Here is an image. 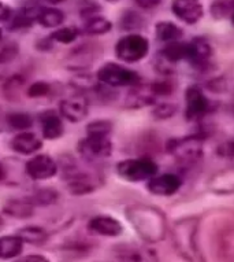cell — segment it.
<instances>
[{
  "instance_id": "obj_1",
  "label": "cell",
  "mask_w": 234,
  "mask_h": 262,
  "mask_svg": "<svg viewBox=\"0 0 234 262\" xmlns=\"http://www.w3.org/2000/svg\"><path fill=\"white\" fill-rule=\"evenodd\" d=\"M125 215L143 241L156 243L163 241L166 236V217L158 207L148 205H133L126 209Z\"/></svg>"
},
{
  "instance_id": "obj_2",
  "label": "cell",
  "mask_w": 234,
  "mask_h": 262,
  "mask_svg": "<svg viewBox=\"0 0 234 262\" xmlns=\"http://www.w3.org/2000/svg\"><path fill=\"white\" fill-rule=\"evenodd\" d=\"M199 220L182 219L175 221L171 227V239L175 251L186 262H203L199 243Z\"/></svg>"
},
{
  "instance_id": "obj_3",
  "label": "cell",
  "mask_w": 234,
  "mask_h": 262,
  "mask_svg": "<svg viewBox=\"0 0 234 262\" xmlns=\"http://www.w3.org/2000/svg\"><path fill=\"white\" fill-rule=\"evenodd\" d=\"M167 152L181 166H195L204 152V135H191L167 142Z\"/></svg>"
},
{
  "instance_id": "obj_4",
  "label": "cell",
  "mask_w": 234,
  "mask_h": 262,
  "mask_svg": "<svg viewBox=\"0 0 234 262\" xmlns=\"http://www.w3.org/2000/svg\"><path fill=\"white\" fill-rule=\"evenodd\" d=\"M96 78L102 85L108 88H132L141 82L140 74L136 70L129 69L116 62H107L103 64L96 73Z\"/></svg>"
},
{
  "instance_id": "obj_5",
  "label": "cell",
  "mask_w": 234,
  "mask_h": 262,
  "mask_svg": "<svg viewBox=\"0 0 234 262\" xmlns=\"http://www.w3.org/2000/svg\"><path fill=\"white\" fill-rule=\"evenodd\" d=\"M159 173L158 163L148 157L128 158L116 163V174L129 183L148 181Z\"/></svg>"
},
{
  "instance_id": "obj_6",
  "label": "cell",
  "mask_w": 234,
  "mask_h": 262,
  "mask_svg": "<svg viewBox=\"0 0 234 262\" xmlns=\"http://www.w3.org/2000/svg\"><path fill=\"white\" fill-rule=\"evenodd\" d=\"M115 55L124 63H137L148 55L149 40L140 33H128L115 44Z\"/></svg>"
},
{
  "instance_id": "obj_7",
  "label": "cell",
  "mask_w": 234,
  "mask_h": 262,
  "mask_svg": "<svg viewBox=\"0 0 234 262\" xmlns=\"http://www.w3.org/2000/svg\"><path fill=\"white\" fill-rule=\"evenodd\" d=\"M77 150L86 162H96L108 158L112 152V142L110 135L86 134L78 143Z\"/></svg>"
},
{
  "instance_id": "obj_8",
  "label": "cell",
  "mask_w": 234,
  "mask_h": 262,
  "mask_svg": "<svg viewBox=\"0 0 234 262\" xmlns=\"http://www.w3.org/2000/svg\"><path fill=\"white\" fill-rule=\"evenodd\" d=\"M213 110V103L204 91L197 85H189L185 91V118L189 122L203 121Z\"/></svg>"
},
{
  "instance_id": "obj_9",
  "label": "cell",
  "mask_w": 234,
  "mask_h": 262,
  "mask_svg": "<svg viewBox=\"0 0 234 262\" xmlns=\"http://www.w3.org/2000/svg\"><path fill=\"white\" fill-rule=\"evenodd\" d=\"M213 47L205 37L197 36L186 43L188 63L197 72H205L213 64Z\"/></svg>"
},
{
  "instance_id": "obj_10",
  "label": "cell",
  "mask_w": 234,
  "mask_h": 262,
  "mask_svg": "<svg viewBox=\"0 0 234 262\" xmlns=\"http://www.w3.org/2000/svg\"><path fill=\"white\" fill-rule=\"evenodd\" d=\"M59 170L58 163L47 154L33 155L25 163V173L34 181H45L56 176Z\"/></svg>"
},
{
  "instance_id": "obj_11",
  "label": "cell",
  "mask_w": 234,
  "mask_h": 262,
  "mask_svg": "<svg viewBox=\"0 0 234 262\" xmlns=\"http://www.w3.org/2000/svg\"><path fill=\"white\" fill-rule=\"evenodd\" d=\"M182 187V179L177 173H158L147 181V189L156 196H173Z\"/></svg>"
},
{
  "instance_id": "obj_12",
  "label": "cell",
  "mask_w": 234,
  "mask_h": 262,
  "mask_svg": "<svg viewBox=\"0 0 234 262\" xmlns=\"http://www.w3.org/2000/svg\"><path fill=\"white\" fill-rule=\"evenodd\" d=\"M171 13L188 25H196L204 15L200 0H171Z\"/></svg>"
},
{
  "instance_id": "obj_13",
  "label": "cell",
  "mask_w": 234,
  "mask_h": 262,
  "mask_svg": "<svg viewBox=\"0 0 234 262\" xmlns=\"http://www.w3.org/2000/svg\"><path fill=\"white\" fill-rule=\"evenodd\" d=\"M88 229L90 233L104 237H116L124 233V225L121 224L120 220L107 214L92 217L88 223Z\"/></svg>"
},
{
  "instance_id": "obj_14",
  "label": "cell",
  "mask_w": 234,
  "mask_h": 262,
  "mask_svg": "<svg viewBox=\"0 0 234 262\" xmlns=\"http://www.w3.org/2000/svg\"><path fill=\"white\" fill-rule=\"evenodd\" d=\"M89 114V106L84 98H68L59 103V116L63 120L77 124L81 122Z\"/></svg>"
},
{
  "instance_id": "obj_15",
  "label": "cell",
  "mask_w": 234,
  "mask_h": 262,
  "mask_svg": "<svg viewBox=\"0 0 234 262\" xmlns=\"http://www.w3.org/2000/svg\"><path fill=\"white\" fill-rule=\"evenodd\" d=\"M41 147H43V140L38 138L37 135L29 132V130L18 132L11 139V148L17 154L33 155L41 150Z\"/></svg>"
},
{
  "instance_id": "obj_16",
  "label": "cell",
  "mask_w": 234,
  "mask_h": 262,
  "mask_svg": "<svg viewBox=\"0 0 234 262\" xmlns=\"http://www.w3.org/2000/svg\"><path fill=\"white\" fill-rule=\"evenodd\" d=\"M40 124H41V135L45 140H56L63 136V118L54 110L43 113L40 116Z\"/></svg>"
},
{
  "instance_id": "obj_17",
  "label": "cell",
  "mask_w": 234,
  "mask_h": 262,
  "mask_svg": "<svg viewBox=\"0 0 234 262\" xmlns=\"http://www.w3.org/2000/svg\"><path fill=\"white\" fill-rule=\"evenodd\" d=\"M99 187L98 180L90 174L86 173H74L70 174L67 179V189L68 192L76 196H82V195H88V193L93 192L95 189Z\"/></svg>"
},
{
  "instance_id": "obj_18",
  "label": "cell",
  "mask_w": 234,
  "mask_h": 262,
  "mask_svg": "<svg viewBox=\"0 0 234 262\" xmlns=\"http://www.w3.org/2000/svg\"><path fill=\"white\" fill-rule=\"evenodd\" d=\"M156 96L152 94V91L149 86H143L141 82L138 85L132 86V90L129 92L126 98L125 106L129 108H141L147 106H153L156 104Z\"/></svg>"
},
{
  "instance_id": "obj_19",
  "label": "cell",
  "mask_w": 234,
  "mask_h": 262,
  "mask_svg": "<svg viewBox=\"0 0 234 262\" xmlns=\"http://www.w3.org/2000/svg\"><path fill=\"white\" fill-rule=\"evenodd\" d=\"M34 207L29 198H13L3 205V213L13 219L25 220L34 214Z\"/></svg>"
},
{
  "instance_id": "obj_20",
  "label": "cell",
  "mask_w": 234,
  "mask_h": 262,
  "mask_svg": "<svg viewBox=\"0 0 234 262\" xmlns=\"http://www.w3.org/2000/svg\"><path fill=\"white\" fill-rule=\"evenodd\" d=\"M185 58H186V43H182L181 40L165 44V47L158 52V59L170 68H174L173 64L178 63Z\"/></svg>"
},
{
  "instance_id": "obj_21",
  "label": "cell",
  "mask_w": 234,
  "mask_h": 262,
  "mask_svg": "<svg viewBox=\"0 0 234 262\" xmlns=\"http://www.w3.org/2000/svg\"><path fill=\"white\" fill-rule=\"evenodd\" d=\"M183 30L177 24L170 21H159L155 25V37L163 44L179 41L182 39Z\"/></svg>"
},
{
  "instance_id": "obj_22",
  "label": "cell",
  "mask_w": 234,
  "mask_h": 262,
  "mask_svg": "<svg viewBox=\"0 0 234 262\" xmlns=\"http://www.w3.org/2000/svg\"><path fill=\"white\" fill-rule=\"evenodd\" d=\"M17 236L21 239L24 243L33 246H43L48 242V232L43 227L38 225H26V227L18 229Z\"/></svg>"
},
{
  "instance_id": "obj_23",
  "label": "cell",
  "mask_w": 234,
  "mask_h": 262,
  "mask_svg": "<svg viewBox=\"0 0 234 262\" xmlns=\"http://www.w3.org/2000/svg\"><path fill=\"white\" fill-rule=\"evenodd\" d=\"M64 22V13L56 7H40L37 24L47 29H58Z\"/></svg>"
},
{
  "instance_id": "obj_24",
  "label": "cell",
  "mask_w": 234,
  "mask_h": 262,
  "mask_svg": "<svg viewBox=\"0 0 234 262\" xmlns=\"http://www.w3.org/2000/svg\"><path fill=\"white\" fill-rule=\"evenodd\" d=\"M40 7L37 6H25L19 11L13 14L11 17V28L13 29H25L37 22V15Z\"/></svg>"
},
{
  "instance_id": "obj_25",
  "label": "cell",
  "mask_w": 234,
  "mask_h": 262,
  "mask_svg": "<svg viewBox=\"0 0 234 262\" xmlns=\"http://www.w3.org/2000/svg\"><path fill=\"white\" fill-rule=\"evenodd\" d=\"M24 242L17 236H0V259H13L24 251Z\"/></svg>"
},
{
  "instance_id": "obj_26",
  "label": "cell",
  "mask_w": 234,
  "mask_h": 262,
  "mask_svg": "<svg viewBox=\"0 0 234 262\" xmlns=\"http://www.w3.org/2000/svg\"><path fill=\"white\" fill-rule=\"evenodd\" d=\"M84 32L89 36H102L108 33L112 29V22L103 15H92L84 19Z\"/></svg>"
},
{
  "instance_id": "obj_27",
  "label": "cell",
  "mask_w": 234,
  "mask_h": 262,
  "mask_svg": "<svg viewBox=\"0 0 234 262\" xmlns=\"http://www.w3.org/2000/svg\"><path fill=\"white\" fill-rule=\"evenodd\" d=\"M122 259L125 262H159L156 254L152 250L145 247H137V246H129L121 251Z\"/></svg>"
},
{
  "instance_id": "obj_28",
  "label": "cell",
  "mask_w": 234,
  "mask_h": 262,
  "mask_svg": "<svg viewBox=\"0 0 234 262\" xmlns=\"http://www.w3.org/2000/svg\"><path fill=\"white\" fill-rule=\"evenodd\" d=\"M219 251L226 262H234V225L222 231L219 236Z\"/></svg>"
},
{
  "instance_id": "obj_29",
  "label": "cell",
  "mask_w": 234,
  "mask_h": 262,
  "mask_svg": "<svg viewBox=\"0 0 234 262\" xmlns=\"http://www.w3.org/2000/svg\"><path fill=\"white\" fill-rule=\"evenodd\" d=\"M144 25V18L134 10H126L120 18V26L128 33H136Z\"/></svg>"
},
{
  "instance_id": "obj_30",
  "label": "cell",
  "mask_w": 234,
  "mask_h": 262,
  "mask_svg": "<svg viewBox=\"0 0 234 262\" xmlns=\"http://www.w3.org/2000/svg\"><path fill=\"white\" fill-rule=\"evenodd\" d=\"M6 121L10 128L15 129L18 132H25L33 126V118L25 112H14L7 114Z\"/></svg>"
},
{
  "instance_id": "obj_31",
  "label": "cell",
  "mask_w": 234,
  "mask_h": 262,
  "mask_svg": "<svg viewBox=\"0 0 234 262\" xmlns=\"http://www.w3.org/2000/svg\"><path fill=\"white\" fill-rule=\"evenodd\" d=\"M78 36H80V30L77 29L76 26H62L52 32L50 35V39L54 43L72 44L78 39Z\"/></svg>"
},
{
  "instance_id": "obj_32",
  "label": "cell",
  "mask_w": 234,
  "mask_h": 262,
  "mask_svg": "<svg viewBox=\"0 0 234 262\" xmlns=\"http://www.w3.org/2000/svg\"><path fill=\"white\" fill-rule=\"evenodd\" d=\"M209 13L215 19L231 18L234 14V0H214L209 6Z\"/></svg>"
},
{
  "instance_id": "obj_33",
  "label": "cell",
  "mask_w": 234,
  "mask_h": 262,
  "mask_svg": "<svg viewBox=\"0 0 234 262\" xmlns=\"http://www.w3.org/2000/svg\"><path fill=\"white\" fill-rule=\"evenodd\" d=\"M29 199L34 206H50V205H54V203L58 202L59 192L55 191V189L43 188L36 191L32 196H29Z\"/></svg>"
},
{
  "instance_id": "obj_34",
  "label": "cell",
  "mask_w": 234,
  "mask_h": 262,
  "mask_svg": "<svg viewBox=\"0 0 234 262\" xmlns=\"http://www.w3.org/2000/svg\"><path fill=\"white\" fill-rule=\"evenodd\" d=\"M149 88L156 98H166L174 92V84L171 82V80H167V78H162V80L152 82Z\"/></svg>"
},
{
  "instance_id": "obj_35",
  "label": "cell",
  "mask_w": 234,
  "mask_h": 262,
  "mask_svg": "<svg viewBox=\"0 0 234 262\" xmlns=\"http://www.w3.org/2000/svg\"><path fill=\"white\" fill-rule=\"evenodd\" d=\"M177 113V106L169 102H163V103L153 104L152 116L156 120H169Z\"/></svg>"
},
{
  "instance_id": "obj_36",
  "label": "cell",
  "mask_w": 234,
  "mask_h": 262,
  "mask_svg": "<svg viewBox=\"0 0 234 262\" xmlns=\"http://www.w3.org/2000/svg\"><path fill=\"white\" fill-rule=\"evenodd\" d=\"M112 132V122L108 120H95L86 125V134L110 135Z\"/></svg>"
},
{
  "instance_id": "obj_37",
  "label": "cell",
  "mask_w": 234,
  "mask_h": 262,
  "mask_svg": "<svg viewBox=\"0 0 234 262\" xmlns=\"http://www.w3.org/2000/svg\"><path fill=\"white\" fill-rule=\"evenodd\" d=\"M51 85L47 81H36L26 90V95L29 98L37 99V98H44L51 92Z\"/></svg>"
},
{
  "instance_id": "obj_38",
  "label": "cell",
  "mask_w": 234,
  "mask_h": 262,
  "mask_svg": "<svg viewBox=\"0 0 234 262\" xmlns=\"http://www.w3.org/2000/svg\"><path fill=\"white\" fill-rule=\"evenodd\" d=\"M100 10V6L95 0H81L80 3V14L84 19L96 15Z\"/></svg>"
},
{
  "instance_id": "obj_39",
  "label": "cell",
  "mask_w": 234,
  "mask_h": 262,
  "mask_svg": "<svg viewBox=\"0 0 234 262\" xmlns=\"http://www.w3.org/2000/svg\"><path fill=\"white\" fill-rule=\"evenodd\" d=\"M217 152L221 158L227 159L231 165H234V140H227V142L222 143L221 146L218 147Z\"/></svg>"
},
{
  "instance_id": "obj_40",
  "label": "cell",
  "mask_w": 234,
  "mask_h": 262,
  "mask_svg": "<svg viewBox=\"0 0 234 262\" xmlns=\"http://www.w3.org/2000/svg\"><path fill=\"white\" fill-rule=\"evenodd\" d=\"M18 54V46L15 43L7 44L5 47L0 48V64L6 63L9 60L14 59Z\"/></svg>"
},
{
  "instance_id": "obj_41",
  "label": "cell",
  "mask_w": 234,
  "mask_h": 262,
  "mask_svg": "<svg viewBox=\"0 0 234 262\" xmlns=\"http://www.w3.org/2000/svg\"><path fill=\"white\" fill-rule=\"evenodd\" d=\"M162 3V0H134V5L141 10L156 9Z\"/></svg>"
},
{
  "instance_id": "obj_42",
  "label": "cell",
  "mask_w": 234,
  "mask_h": 262,
  "mask_svg": "<svg viewBox=\"0 0 234 262\" xmlns=\"http://www.w3.org/2000/svg\"><path fill=\"white\" fill-rule=\"evenodd\" d=\"M13 14H14L13 9H11L7 3H5V2H0V22L10 21L11 17H13Z\"/></svg>"
},
{
  "instance_id": "obj_43",
  "label": "cell",
  "mask_w": 234,
  "mask_h": 262,
  "mask_svg": "<svg viewBox=\"0 0 234 262\" xmlns=\"http://www.w3.org/2000/svg\"><path fill=\"white\" fill-rule=\"evenodd\" d=\"M14 262H51L47 257L40 255V254H30V255H24L15 259Z\"/></svg>"
},
{
  "instance_id": "obj_44",
  "label": "cell",
  "mask_w": 234,
  "mask_h": 262,
  "mask_svg": "<svg viewBox=\"0 0 234 262\" xmlns=\"http://www.w3.org/2000/svg\"><path fill=\"white\" fill-rule=\"evenodd\" d=\"M48 3H51V5H59V3H63L64 0H45Z\"/></svg>"
},
{
  "instance_id": "obj_45",
  "label": "cell",
  "mask_w": 234,
  "mask_h": 262,
  "mask_svg": "<svg viewBox=\"0 0 234 262\" xmlns=\"http://www.w3.org/2000/svg\"><path fill=\"white\" fill-rule=\"evenodd\" d=\"M2 40H3V30L0 29V41H2Z\"/></svg>"
},
{
  "instance_id": "obj_46",
  "label": "cell",
  "mask_w": 234,
  "mask_h": 262,
  "mask_svg": "<svg viewBox=\"0 0 234 262\" xmlns=\"http://www.w3.org/2000/svg\"><path fill=\"white\" fill-rule=\"evenodd\" d=\"M107 2H110V3H116L118 0H107Z\"/></svg>"
},
{
  "instance_id": "obj_47",
  "label": "cell",
  "mask_w": 234,
  "mask_h": 262,
  "mask_svg": "<svg viewBox=\"0 0 234 262\" xmlns=\"http://www.w3.org/2000/svg\"><path fill=\"white\" fill-rule=\"evenodd\" d=\"M231 22H233V25H234V14H233V17H231Z\"/></svg>"
}]
</instances>
